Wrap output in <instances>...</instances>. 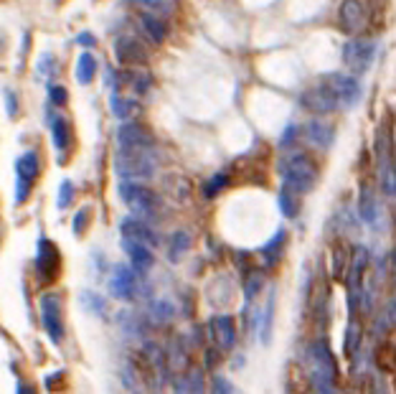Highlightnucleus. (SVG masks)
Instances as JSON below:
<instances>
[{"mask_svg":"<svg viewBox=\"0 0 396 394\" xmlns=\"http://www.w3.org/2000/svg\"><path fill=\"white\" fill-rule=\"evenodd\" d=\"M308 364L315 394H341L338 392V361L326 341H315L310 346Z\"/></svg>","mask_w":396,"mask_h":394,"instance_id":"f257e3e1","label":"nucleus"},{"mask_svg":"<svg viewBox=\"0 0 396 394\" xmlns=\"http://www.w3.org/2000/svg\"><path fill=\"white\" fill-rule=\"evenodd\" d=\"M279 176H282L284 186H290L292 191L308 193L318 183V166L302 153H290L279 161Z\"/></svg>","mask_w":396,"mask_h":394,"instance_id":"f03ea898","label":"nucleus"},{"mask_svg":"<svg viewBox=\"0 0 396 394\" xmlns=\"http://www.w3.org/2000/svg\"><path fill=\"white\" fill-rule=\"evenodd\" d=\"M117 193H119V198L127 203V209L132 211V216H137V219L150 221L160 214V209H163V198H160L153 188H148V186H142V183L124 181V183L117 186Z\"/></svg>","mask_w":396,"mask_h":394,"instance_id":"7ed1b4c3","label":"nucleus"},{"mask_svg":"<svg viewBox=\"0 0 396 394\" xmlns=\"http://www.w3.org/2000/svg\"><path fill=\"white\" fill-rule=\"evenodd\" d=\"M114 174L122 181H150L155 176V163L150 156H145V150H117L114 156Z\"/></svg>","mask_w":396,"mask_h":394,"instance_id":"20e7f679","label":"nucleus"},{"mask_svg":"<svg viewBox=\"0 0 396 394\" xmlns=\"http://www.w3.org/2000/svg\"><path fill=\"white\" fill-rule=\"evenodd\" d=\"M38 308H41V326L46 331L48 341H51L53 346H59L66 336L64 316H61V295L48 290V293H43L38 298Z\"/></svg>","mask_w":396,"mask_h":394,"instance_id":"39448f33","label":"nucleus"},{"mask_svg":"<svg viewBox=\"0 0 396 394\" xmlns=\"http://www.w3.org/2000/svg\"><path fill=\"white\" fill-rule=\"evenodd\" d=\"M41 174V158L33 150H26L16 161V203H26L33 188V181Z\"/></svg>","mask_w":396,"mask_h":394,"instance_id":"423d86ee","label":"nucleus"},{"mask_svg":"<svg viewBox=\"0 0 396 394\" xmlns=\"http://www.w3.org/2000/svg\"><path fill=\"white\" fill-rule=\"evenodd\" d=\"M109 295L114 300H122V303H130L140 293V272L130 267V265H114L112 272H109Z\"/></svg>","mask_w":396,"mask_h":394,"instance_id":"0eeeda50","label":"nucleus"},{"mask_svg":"<svg viewBox=\"0 0 396 394\" xmlns=\"http://www.w3.org/2000/svg\"><path fill=\"white\" fill-rule=\"evenodd\" d=\"M373 56H376V41L371 38H353L343 46V64L353 74L368 72Z\"/></svg>","mask_w":396,"mask_h":394,"instance_id":"6e6552de","label":"nucleus"},{"mask_svg":"<svg viewBox=\"0 0 396 394\" xmlns=\"http://www.w3.org/2000/svg\"><path fill=\"white\" fill-rule=\"evenodd\" d=\"M61 270V252L51 239L41 237L36 242V272L43 282H51Z\"/></svg>","mask_w":396,"mask_h":394,"instance_id":"1a4fd4ad","label":"nucleus"},{"mask_svg":"<svg viewBox=\"0 0 396 394\" xmlns=\"http://www.w3.org/2000/svg\"><path fill=\"white\" fill-rule=\"evenodd\" d=\"M114 138H117L119 150H148L155 145L153 132L148 127L140 125V122H127V119L117 127Z\"/></svg>","mask_w":396,"mask_h":394,"instance_id":"9d476101","label":"nucleus"},{"mask_svg":"<svg viewBox=\"0 0 396 394\" xmlns=\"http://www.w3.org/2000/svg\"><path fill=\"white\" fill-rule=\"evenodd\" d=\"M326 82L333 95H336L338 107H355V102L361 100V84H358L355 77H348V74H328Z\"/></svg>","mask_w":396,"mask_h":394,"instance_id":"9b49d317","label":"nucleus"},{"mask_svg":"<svg viewBox=\"0 0 396 394\" xmlns=\"http://www.w3.org/2000/svg\"><path fill=\"white\" fill-rule=\"evenodd\" d=\"M300 102H302V107H308L310 112H315V115H328V112H333V110H338L336 95L331 92L326 79H320L315 87H310V90L300 97Z\"/></svg>","mask_w":396,"mask_h":394,"instance_id":"f8f14e48","label":"nucleus"},{"mask_svg":"<svg viewBox=\"0 0 396 394\" xmlns=\"http://www.w3.org/2000/svg\"><path fill=\"white\" fill-rule=\"evenodd\" d=\"M208 329H211V336L216 341V348L219 351H234L237 348V341H239V329H237V321L231 316H213L208 321Z\"/></svg>","mask_w":396,"mask_h":394,"instance_id":"ddd939ff","label":"nucleus"},{"mask_svg":"<svg viewBox=\"0 0 396 394\" xmlns=\"http://www.w3.org/2000/svg\"><path fill=\"white\" fill-rule=\"evenodd\" d=\"M119 234H122V239H132V242L148 245L150 250L160 245V237L153 232V227L145 219H137V216H124L119 221Z\"/></svg>","mask_w":396,"mask_h":394,"instance_id":"4468645a","label":"nucleus"},{"mask_svg":"<svg viewBox=\"0 0 396 394\" xmlns=\"http://www.w3.org/2000/svg\"><path fill=\"white\" fill-rule=\"evenodd\" d=\"M274 313H277V293H274V287H272V290H269V295H267L264 305H262L259 313H257V336H259L262 346H269V344H272Z\"/></svg>","mask_w":396,"mask_h":394,"instance_id":"2eb2a0df","label":"nucleus"},{"mask_svg":"<svg viewBox=\"0 0 396 394\" xmlns=\"http://www.w3.org/2000/svg\"><path fill=\"white\" fill-rule=\"evenodd\" d=\"M114 59L124 66H142L148 61V51L140 46V41H135L132 36H119L114 41Z\"/></svg>","mask_w":396,"mask_h":394,"instance_id":"dca6fc26","label":"nucleus"},{"mask_svg":"<svg viewBox=\"0 0 396 394\" xmlns=\"http://www.w3.org/2000/svg\"><path fill=\"white\" fill-rule=\"evenodd\" d=\"M122 250H124V255H127V260H130V267L135 270V272L145 275V272L153 270L155 255L148 245H140V242H132V239H122Z\"/></svg>","mask_w":396,"mask_h":394,"instance_id":"f3484780","label":"nucleus"},{"mask_svg":"<svg viewBox=\"0 0 396 394\" xmlns=\"http://www.w3.org/2000/svg\"><path fill=\"white\" fill-rule=\"evenodd\" d=\"M338 16H341V28L346 33H358L366 26V11H363L361 0H343Z\"/></svg>","mask_w":396,"mask_h":394,"instance_id":"a211bd4d","label":"nucleus"},{"mask_svg":"<svg viewBox=\"0 0 396 394\" xmlns=\"http://www.w3.org/2000/svg\"><path fill=\"white\" fill-rule=\"evenodd\" d=\"M358 214L366 221L371 229H381L384 227V211H381L379 198L373 196L371 188H361V201H358Z\"/></svg>","mask_w":396,"mask_h":394,"instance_id":"6ab92c4d","label":"nucleus"},{"mask_svg":"<svg viewBox=\"0 0 396 394\" xmlns=\"http://www.w3.org/2000/svg\"><path fill=\"white\" fill-rule=\"evenodd\" d=\"M48 125H51V138H53V148L59 150V153H69L71 150V125L69 119L64 115H51L48 112Z\"/></svg>","mask_w":396,"mask_h":394,"instance_id":"aec40b11","label":"nucleus"},{"mask_svg":"<svg viewBox=\"0 0 396 394\" xmlns=\"http://www.w3.org/2000/svg\"><path fill=\"white\" fill-rule=\"evenodd\" d=\"M305 135H308V140L315 145V148H331L333 140H336V127L331 125V122H323V119H313V122H308V127H305Z\"/></svg>","mask_w":396,"mask_h":394,"instance_id":"412c9836","label":"nucleus"},{"mask_svg":"<svg viewBox=\"0 0 396 394\" xmlns=\"http://www.w3.org/2000/svg\"><path fill=\"white\" fill-rule=\"evenodd\" d=\"M284 239H287V232H284V229H279V232H274V237L269 239L267 245H262L259 255H262V262H264L267 267H277V262L282 260Z\"/></svg>","mask_w":396,"mask_h":394,"instance_id":"4be33fe9","label":"nucleus"},{"mask_svg":"<svg viewBox=\"0 0 396 394\" xmlns=\"http://www.w3.org/2000/svg\"><path fill=\"white\" fill-rule=\"evenodd\" d=\"M79 305H82V311H87L89 316L95 318H107V313H109L107 300L100 293H95V290H89V287H84L82 293H79Z\"/></svg>","mask_w":396,"mask_h":394,"instance_id":"5701e85b","label":"nucleus"},{"mask_svg":"<svg viewBox=\"0 0 396 394\" xmlns=\"http://www.w3.org/2000/svg\"><path fill=\"white\" fill-rule=\"evenodd\" d=\"M279 211H282L284 219H295L297 214H300V193L292 191L290 186H284L279 188Z\"/></svg>","mask_w":396,"mask_h":394,"instance_id":"b1692460","label":"nucleus"},{"mask_svg":"<svg viewBox=\"0 0 396 394\" xmlns=\"http://www.w3.org/2000/svg\"><path fill=\"white\" fill-rule=\"evenodd\" d=\"M142 28H145V33L150 36V41H155V43H163L168 36L166 21L160 18V16H155V13H145V16H142Z\"/></svg>","mask_w":396,"mask_h":394,"instance_id":"393cba45","label":"nucleus"},{"mask_svg":"<svg viewBox=\"0 0 396 394\" xmlns=\"http://www.w3.org/2000/svg\"><path fill=\"white\" fill-rule=\"evenodd\" d=\"M74 74H77V82L79 84H92L95 82V74H97V59L89 51H84V54H79L77 59V69H74Z\"/></svg>","mask_w":396,"mask_h":394,"instance_id":"a878e982","label":"nucleus"},{"mask_svg":"<svg viewBox=\"0 0 396 394\" xmlns=\"http://www.w3.org/2000/svg\"><path fill=\"white\" fill-rule=\"evenodd\" d=\"M262 287H264V280H262L259 272H249L247 280H244V313L252 311V303H255L257 295H262Z\"/></svg>","mask_w":396,"mask_h":394,"instance_id":"bb28decb","label":"nucleus"},{"mask_svg":"<svg viewBox=\"0 0 396 394\" xmlns=\"http://www.w3.org/2000/svg\"><path fill=\"white\" fill-rule=\"evenodd\" d=\"M379 181H381V191L389 198H394L396 193V176H394V163L391 158H381L379 163Z\"/></svg>","mask_w":396,"mask_h":394,"instance_id":"cd10ccee","label":"nucleus"},{"mask_svg":"<svg viewBox=\"0 0 396 394\" xmlns=\"http://www.w3.org/2000/svg\"><path fill=\"white\" fill-rule=\"evenodd\" d=\"M109 110H112V115L117 119H130L132 115L137 112V102L135 100H127V97H119V95H112V100H109Z\"/></svg>","mask_w":396,"mask_h":394,"instance_id":"c85d7f7f","label":"nucleus"},{"mask_svg":"<svg viewBox=\"0 0 396 394\" xmlns=\"http://www.w3.org/2000/svg\"><path fill=\"white\" fill-rule=\"evenodd\" d=\"M188 250H191V234L186 232V229L173 232V237H171V260L173 262H178Z\"/></svg>","mask_w":396,"mask_h":394,"instance_id":"c756f323","label":"nucleus"},{"mask_svg":"<svg viewBox=\"0 0 396 394\" xmlns=\"http://www.w3.org/2000/svg\"><path fill=\"white\" fill-rule=\"evenodd\" d=\"M148 313H150V318H153V323H168L176 318V308H173L168 300H153V303L148 305Z\"/></svg>","mask_w":396,"mask_h":394,"instance_id":"7c9ffc66","label":"nucleus"},{"mask_svg":"<svg viewBox=\"0 0 396 394\" xmlns=\"http://www.w3.org/2000/svg\"><path fill=\"white\" fill-rule=\"evenodd\" d=\"M74 183L71 181H61L59 183V193H56V206H59L61 211L64 209H69L71 206V201H74Z\"/></svg>","mask_w":396,"mask_h":394,"instance_id":"2f4dec72","label":"nucleus"},{"mask_svg":"<svg viewBox=\"0 0 396 394\" xmlns=\"http://www.w3.org/2000/svg\"><path fill=\"white\" fill-rule=\"evenodd\" d=\"M226 183H229V176H226V174H216V176H213V179L206 183V188H203V193H206L208 198L219 196V193L226 188Z\"/></svg>","mask_w":396,"mask_h":394,"instance_id":"473e14b6","label":"nucleus"},{"mask_svg":"<svg viewBox=\"0 0 396 394\" xmlns=\"http://www.w3.org/2000/svg\"><path fill=\"white\" fill-rule=\"evenodd\" d=\"M66 100H69V92H66L64 87H59V84H51V87H48V102H51L53 107L66 105Z\"/></svg>","mask_w":396,"mask_h":394,"instance_id":"72a5a7b5","label":"nucleus"},{"mask_svg":"<svg viewBox=\"0 0 396 394\" xmlns=\"http://www.w3.org/2000/svg\"><path fill=\"white\" fill-rule=\"evenodd\" d=\"M297 135H300V127H297L295 122H292V125H287L282 135H279V148H292V145H295V140H297Z\"/></svg>","mask_w":396,"mask_h":394,"instance_id":"f704fd0d","label":"nucleus"},{"mask_svg":"<svg viewBox=\"0 0 396 394\" xmlns=\"http://www.w3.org/2000/svg\"><path fill=\"white\" fill-rule=\"evenodd\" d=\"M211 394H234V387H231V382L226 376H213Z\"/></svg>","mask_w":396,"mask_h":394,"instance_id":"c9c22d12","label":"nucleus"},{"mask_svg":"<svg viewBox=\"0 0 396 394\" xmlns=\"http://www.w3.org/2000/svg\"><path fill=\"white\" fill-rule=\"evenodd\" d=\"M89 216H92L89 209H82L74 216V234H84V229H87V224H89Z\"/></svg>","mask_w":396,"mask_h":394,"instance_id":"e433bc0d","label":"nucleus"},{"mask_svg":"<svg viewBox=\"0 0 396 394\" xmlns=\"http://www.w3.org/2000/svg\"><path fill=\"white\" fill-rule=\"evenodd\" d=\"M3 95H6V107H8V117H16L18 115V97H16V92L13 90H3Z\"/></svg>","mask_w":396,"mask_h":394,"instance_id":"4c0bfd02","label":"nucleus"},{"mask_svg":"<svg viewBox=\"0 0 396 394\" xmlns=\"http://www.w3.org/2000/svg\"><path fill=\"white\" fill-rule=\"evenodd\" d=\"M343 267L346 265H341V247H336V250H333V277H336V280L343 277Z\"/></svg>","mask_w":396,"mask_h":394,"instance_id":"58836bf2","label":"nucleus"},{"mask_svg":"<svg viewBox=\"0 0 396 394\" xmlns=\"http://www.w3.org/2000/svg\"><path fill=\"white\" fill-rule=\"evenodd\" d=\"M137 6L148 8V11H160V8H166V0H135Z\"/></svg>","mask_w":396,"mask_h":394,"instance_id":"ea45409f","label":"nucleus"},{"mask_svg":"<svg viewBox=\"0 0 396 394\" xmlns=\"http://www.w3.org/2000/svg\"><path fill=\"white\" fill-rule=\"evenodd\" d=\"M51 54H43L41 56V61H38V74H48L51 72Z\"/></svg>","mask_w":396,"mask_h":394,"instance_id":"a19ab883","label":"nucleus"},{"mask_svg":"<svg viewBox=\"0 0 396 394\" xmlns=\"http://www.w3.org/2000/svg\"><path fill=\"white\" fill-rule=\"evenodd\" d=\"M16 394H38V389L31 387V384H26V382H18L16 384Z\"/></svg>","mask_w":396,"mask_h":394,"instance_id":"79ce46f5","label":"nucleus"},{"mask_svg":"<svg viewBox=\"0 0 396 394\" xmlns=\"http://www.w3.org/2000/svg\"><path fill=\"white\" fill-rule=\"evenodd\" d=\"M77 43H82V46H95V36H92V33H79L77 36Z\"/></svg>","mask_w":396,"mask_h":394,"instance_id":"37998d69","label":"nucleus"},{"mask_svg":"<svg viewBox=\"0 0 396 394\" xmlns=\"http://www.w3.org/2000/svg\"><path fill=\"white\" fill-rule=\"evenodd\" d=\"M371 394H386L384 384H381L379 379H376V382H373V387H371Z\"/></svg>","mask_w":396,"mask_h":394,"instance_id":"c03bdc74","label":"nucleus"}]
</instances>
